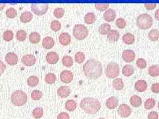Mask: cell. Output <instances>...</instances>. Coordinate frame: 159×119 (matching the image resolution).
<instances>
[{
	"label": "cell",
	"mask_w": 159,
	"mask_h": 119,
	"mask_svg": "<svg viewBox=\"0 0 159 119\" xmlns=\"http://www.w3.org/2000/svg\"><path fill=\"white\" fill-rule=\"evenodd\" d=\"M83 72L86 77L95 80L102 76L103 72L102 65L98 60L91 58L84 64Z\"/></svg>",
	"instance_id": "6da1fadb"
},
{
	"label": "cell",
	"mask_w": 159,
	"mask_h": 119,
	"mask_svg": "<svg viewBox=\"0 0 159 119\" xmlns=\"http://www.w3.org/2000/svg\"><path fill=\"white\" fill-rule=\"evenodd\" d=\"M80 107L87 114L94 115L101 108V103L98 99L93 97H85L80 102Z\"/></svg>",
	"instance_id": "7a4b0ae2"
},
{
	"label": "cell",
	"mask_w": 159,
	"mask_h": 119,
	"mask_svg": "<svg viewBox=\"0 0 159 119\" xmlns=\"http://www.w3.org/2000/svg\"><path fill=\"white\" fill-rule=\"evenodd\" d=\"M152 18L147 13L141 14L137 18V25L141 29H148L152 25Z\"/></svg>",
	"instance_id": "3957f363"
},
{
	"label": "cell",
	"mask_w": 159,
	"mask_h": 119,
	"mask_svg": "<svg viewBox=\"0 0 159 119\" xmlns=\"http://www.w3.org/2000/svg\"><path fill=\"white\" fill-rule=\"evenodd\" d=\"M11 101L16 106L24 105L27 101V94L21 90L14 91L11 97Z\"/></svg>",
	"instance_id": "277c9868"
},
{
	"label": "cell",
	"mask_w": 159,
	"mask_h": 119,
	"mask_svg": "<svg viewBox=\"0 0 159 119\" xmlns=\"http://www.w3.org/2000/svg\"><path fill=\"white\" fill-rule=\"evenodd\" d=\"M73 35L78 40L85 39L88 35V30L84 24H76L73 29Z\"/></svg>",
	"instance_id": "5b68a950"
},
{
	"label": "cell",
	"mask_w": 159,
	"mask_h": 119,
	"mask_svg": "<svg viewBox=\"0 0 159 119\" xmlns=\"http://www.w3.org/2000/svg\"><path fill=\"white\" fill-rule=\"evenodd\" d=\"M105 72L108 78H116L119 74V66L116 62L109 63L106 68Z\"/></svg>",
	"instance_id": "8992f818"
},
{
	"label": "cell",
	"mask_w": 159,
	"mask_h": 119,
	"mask_svg": "<svg viewBox=\"0 0 159 119\" xmlns=\"http://www.w3.org/2000/svg\"><path fill=\"white\" fill-rule=\"evenodd\" d=\"M48 9V5H36L34 4L31 6L32 11L39 16L43 15L45 14Z\"/></svg>",
	"instance_id": "52a82bcc"
},
{
	"label": "cell",
	"mask_w": 159,
	"mask_h": 119,
	"mask_svg": "<svg viewBox=\"0 0 159 119\" xmlns=\"http://www.w3.org/2000/svg\"><path fill=\"white\" fill-rule=\"evenodd\" d=\"M131 108L129 105L126 104H122L120 105L118 108L117 112L119 115L124 118H127L131 115Z\"/></svg>",
	"instance_id": "ba28073f"
},
{
	"label": "cell",
	"mask_w": 159,
	"mask_h": 119,
	"mask_svg": "<svg viewBox=\"0 0 159 119\" xmlns=\"http://www.w3.org/2000/svg\"><path fill=\"white\" fill-rule=\"evenodd\" d=\"M122 58L126 62H131L135 58V53L132 50H125L122 53Z\"/></svg>",
	"instance_id": "9c48e42d"
},
{
	"label": "cell",
	"mask_w": 159,
	"mask_h": 119,
	"mask_svg": "<svg viewBox=\"0 0 159 119\" xmlns=\"http://www.w3.org/2000/svg\"><path fill=\"white\" fill-rule=\"evenodd\" d=\"M36 58L32 54H26L23 56L21 61L24 65L27 66H31L36 63Z\"/></svg>",
	"instance_id": "30bf717a"
},
{
	"label": "cell",
	"mask_w": 159,
	"mask_h": 119,
	"mask_svg": "<svg viewBox=\"0 0 159 119\" xmlns=\"http://www.w3.org/2000/svg\"><path fill=\"white\" fill-rule=\"evenodd\" d=\"M74 78L73 73L68 70H64L61 73V79L64 83H70Z\"/></svg>",
	"instance_id": "8fae6325"
},
{
	"label": "cell",
	"mask_w": 159,
	"mask_h": 119,
	"mask_svg": "<svg viewBox=\"0 0 159 119\" xmlns=\"http://www.w3.org/2000/svg\"><path fill=\"white\" fill-rule=\"evenodd\" d=\"M6 61L11 66L16 65L18 62V57L16 55V54L13 52H9L6 56Z\"/></svg>",
	"instance_id": "7c38bea8"
},
{
	"label": "cell",
	"mask_w": 159,
	"mask_h": 119,
	"mask_svg": "<svg viewBox=\"0 0 159 119\" xmlns=\"http://www.w3.org/2000/svg\"><path fill=\"white\" fill-rule=\"evenodd\" d=\"M46 60L50 64H55L59 60L58 54L55 52H50L47 54Z\"/></svg>",
	"instance_id": "4fadbf2b"
},
{
	"label": "cell",
	"mask_w": 159,
	"mask_h": 119,
	"mask_svg": "<svg viewBox=\"0 0 159 119\" xmlns=\"http://www.w3.org/2000/svg\"><path fill=\"white\" fill-rule=\"evenodd\" d=\"M106 105L107 108H108L109 109H111L112 110V109L116 108L118 106L119 100L116 97H113V96L110 97L107 99Z\"/></svg>",
	"instance_id": "5bb4252c"
},
{
	"label": "cell",
	"mask_w": 159,
	"mask_h": 119,
	"mask_svg": "<svg viewBox=\"0 0 159 119\" xmlns=\"http://www.w3.org/2000/svg\"><path fill=\"white\" fill-rule=\"evenodd\" d=\"M59 42L62 45L66 46L71 42V37L67 33H62L59 36Z\"/></svg>",
	"instance_id": "9a60e30c"
},
{
	"label": "cell",
	"mask_w": 159,
	"mask_h": 119,
	"mask_svg": "<svg viewBox=\"0 0 159 119\" xmlns=\"http://www.w3.org/2000/svg\"><path fill=\"white\" fill-rule=\"evenodd\" d=\"M116 17V13L113 9H109L103 14V18L107 22H111L115 20Z\"/></svg>",
	"instance_id": "2e32d148"
},
{
	"label": "cell",
	"mask_w": 159,
	"mask_h": 119,
	"mask_svg": "<svg viewBox=\"0 0 159 119\" xmlns=\"http://www.w3.org/2000/svg\"><path fill=\"white\" fill-rule=\"evenodd\" d=\"M57 94L59 97L62 98H66L68 97L70 94V89L66 86H61L58 89Z\"/></svg>",
	"instance_id": "e0dca14e"
},
{
	"label": "cell",
	"mask_w": 159,
	"mask_h": 119,
	"mask_svg": "<svg viewBox=\"0 0 159 119\" xmlns=\"http://www.w3.org/2000/svg\"><path fill=\"white\" fill-rule=\"evenodd\" d=\"M119 37H120V34L116 30H111L107 34V38L111 42H117L119 38Z\"/></svg>",
	"instance_id": "ac0fdd59"
},
{
	"label": "cell",
	"mask_w": 159,
	"mask_h": 119,
	"mask_svg": "<svg viewBox=\"0 0 159 119\" xmlns=\"http://www.w3.org/2000/svg\"><path fill=\"white\" fill-rule=\"evenodd\" d=\"M135 88L139 92H143L147 90V83L145 80H138L135 84Z\"/></svg>",
	"instance_id": "d6986e66"
},
{
	"label": "cell",
	"mask_w": 159,
	"mask_h": 119,
	"mask_svg": "<svg viewBox=\"0 0 159 119\" xmlns=\"http://www.w3.org/2000/svg\"><path fill=\"white\" fill-rule=\"evenodd\" d=\"M54 39L51 37H47L43 39L42 45L46 49H51L54 46Z\"/></svg>",
	"instance_id": "ffe728a7"
},
{
	"label": "cell",
	"mask_w": 159,
	"mask_h": 119,
	"mask_svg": "<svg viewBox=\"0 0 159 119\" xmlns=\"http://www.w3.org/2000/svg\"><path fill=\"white\" fill-rule=\"evenodd\" d=\"M33 14L29 11H25L21 13L20 16V20L22 23H27L30 22L33 19Z\"/></svg>",
	"instance_id": "44dd1931"
},
{
	"label": "cell",
	"mask_w": 159,
	"mask_h": 119,
	"mask_svg": "<svg viewBox=\"0 0 159 119\" xmlns=\"http://www.w3.org/2000/svg\"><path fill=\"white\" fill-rule=\"evenodd\" d=\"M122 39L124 43L127 44H132L135 42V37H134L133 34L130 33H127L124 34Z\"/></svg>",
	"instance_id": "7402d4cb"
},
{
	"label": "cell",
	"mask_w": 159,
	"mask_h": 119,
	"mask_svg": "<svg viewBox=\"0 0 159 119\" xmlns=\"http://www.w3.org/2000/svg\"><path fill=\"white\" fill-rule=\"evenodd\" d=\"M130 103L134 107H139L142 105V99L138 95H133L130 99Z\"/></svg>",
	"instance_id": "603a6c76"
},
{
	"label": "cell",
	"mask_w": 159,
	"mask_h": 119,
	"mask_svg": "<svg viewBox=\"0 0 159 119\" xmlns=\"http://www.w3.org/2000/svg\"><path fill=\"white\" fill-rule=\"evenodd\" d=\"M112 86L113 88L116 89V90L120 91L122 90L124 87V83L121 78H116L113 80L112 83Z\"/></svg>",
	"instance_id": "cb8c5ba5"
},
{
	"label": "cell",
	"mask_w": 159,
	"mask_h": 119,
	"mask_svg": "<svg viewBox=\"0 0 159 119\" xmlns=\"http://www.w3.org/2000/svg\"><path fill=\"white\" fill-rule=\"evenodd\" d=\"M122 73L124 76L127 77L132 76L134 73L133 66L130 65V64L125 65L122 69Z\"/></svg>",
	"instance_id": "d4e9b609"
},
{
	"label": "cell",
	"mask_w": 159,
	"mask_h": 119,
	"mask_svg": "<svg viewBox=\"0 0 159 119\" xmlns=\"http://www.w3.org/2000/svg\"><path fill=\"white\" fill-rule=\"evenodd\" d=\"M98 31L99 34H102V35H105V34H108L109 32L111 31L110 24H109L107 23H103L99 26Z\"/></svg>",
	"instance_id": "484cf974"
},
{
	"label": "cell",
	"mask_w": 159,
	"mask_h": 119,
	"mask_svg": "<svg viewBox=\"0 0 159 119\" xmlns=\"http://www.w3.org/2000/svg\"><path fill=\"white\" fill-rule=\"evenodd\" d=\"M96 21V15L93 13H88L84 17V22L86 24H93Z\"/></svg>",
	"instance_id": "4316f807"
},
{
	"label": "cell",
	"mask_w": 159,
	"mask_h": 119,
	"mask_svg": "<svg viewBox=\"0 0 159 119\" xmlns=\"http://www.w3.org/2000/svg\"><path fill=\"white\" fill-rule=\"evenodd\" d=\"M29 41L33 44H37L41 41V35L37 32H33L30 34Z\"/></svg>",
	"instance_id": "83f0119b"
},
{
	"label": "cell",
	"mask_w": 159,
	"mask_h": 119,
	"mask_svg": "<svg viewBox=\"0 0 159 119\" xmlns=\"http://www.w3.org/2000/svg\"><path fill=\"white\" fill-rule=\"evenodd\" d=\"M77 104L76 102L74 100H68L65 103V108L68 111H74L76 108Z\"/></svg>",
	"instance_id": "f1b7e54d"
},
{
	"label": "cell",
	"mask_w": 159,
	"mask_h": 119,
	"mask_svg": "<svg viewBox=\"0 0 159 119\" xmlns=\"http://www.w3.org/2000/svg\"><path fill=\"white\" fill-rule=\"evenodd\" d=\"M148 38L151 41H157L159 38V31L157 29H152L151 31L148 33Z\"/></svg>",
	"instance_id": "f546056e"
},
{
	"label": "cell",
	"mask_w": 159,
	"mask_h": 119,
	"mask_svg": "<svg viewBox=\"0 0 159 119\" xmlns=\"http://www.w3.org/2000/svg\"><path fill=\"white\" fill-rule=\"evenodd\" d=\"M148 73L152 77H157L159 76V66L153 65L148 68Z\"/></svg>",
	"instance_id": "4dcf8cb0"
},
{
	"label": "cell",
	"mask_w": 159,
	"mask_h": 119,
	"mask_svg": "<svg viewBox=\"0 0 159 119\" xmlns=\"http://www.w3.org/2000/svg\"><path fill=\"white\" fill-rule=\"evenodd\" d=\"M39 83V79L36 76H30L27 79V84L32 87H36Z\"/></svg>",
	"instance_id": "1f68e13d"
},
{
	"label": "cell",
	"mask_w": 159,
	"mask_h": 119,
	"mask_svg": "<svg viewBox=\"0 0 159 119\" xmlns=\"http://www.w3.org/2000/svg\"><path fill=\"white\" fill-rule=\"evenodd\" d=\"M62 64L66 67H71L73 65V59L71 56H64L62 59Z\"/></svg>",
	"instance_id": "d6a6232c"
},
{
	"label": "cell",
	"mask_w": 159,
	"mask_h": 119,
	"mask_svg": "<svg viewBox=\"0 0 159 119\" xmlns=\"http://www.w3.org/2000/svg\"><path fill=\"white\" fill-rule=\"evenodd\" d=\"M33 116L34 118H41L43 115V109L41 107H37L33 111Z\"/></svg>",
	"instance_id": "836d02e7"
},
{
	"label": "cell",
	"mask_w": 159,
	"mask_h": 119,
	"mask_svg": "<svg viewBox=\"0 0 159 119\" xmlns=\"http://www.w3.org/2000/svg\"><path fill=\"white\" fill-rule=\"evenodd\" d=\"M44 80H45L46 83L48 84H52L56 82L57 77L55 74L52 73H48V74H47L45 77H44Z\"/></svg>",
	"instance_id": "e575fe53"
},
{
	"label": "cell",
	"mask_w": 159,
	"mask_h": 119,
	"mask_svg": "<svg viewBox=\"0 0 159 119\" xmlns=\"http://www.w3.org/2000/svg\"><path fill=\"white\" fill-rule=\"evenodd\" d=\"M16 38L19 41H24L27 38V33L24 30H19L16 33Z\"/></svg>",
	"instance_id": "d590c367"
},
{
	"label": "cell",
	"mask_w": 159,
	"mask_h": 119,
	"mask_svg": "<svg viewBox=\"0 0 159 119\" xmlns=\"http://www.w3.org/2000/svg\"><path fill=\"white\" fill-rule=\"evenodd\" d=\"M13 33L12 31H10V30H7V31H6L3 33V40L6 41H11V40L13 38Z\"/></svg>",
	"instance_id": "8d00e7d4"
},
{
	"label": "cell",
	"mask_w": 159,
	"mask_h": 119,
	"mask_svg": "<svg viewBox=\"0 0 159 119\" xmlns=\"http://www.w3.org/2000/svg\"><path fill=\"white\" fill-rule=\"evenodd\" d=\"M6 14L7 17L10 19H13L16 17H17V12L16 9H14L13 7H10L8 9H7Z\"/></svg>",
	"instance_id": "74e56055"
},
{
	"label": "cell",
	"mask_w": 159,
	"mask_h": 119,
	"mask_svg": "<svg viewBox=\"0 0 159 119\" xmlns=\"http://www.w3.org/2000/svg\"><path fill=\"white\" fill-rule=\"evenodd\" d=\"M155 104H156V101L155 99L152 98H150L147 99V100H146L144 106H145V108L146 109H151L155 106Z\"/></svg>",
	"instance_id": "f35d334b"
},
{
	"label": "cell",
	"mask_w": 159,
	"mask_h": 119,
	"mask_svg": "<svg viewBox=\"0 0 159 119\" xmlns=\"http://www.w3.org/2000/svg\"><path fill=\"white\" fill-rule=\"evenodd\" d=\"M85 54L82 52H78L75 54V61L78 64H82L85 60Z\"/></svg>",
	"instance_id": "ab89813d"
},
{
	"label": "cell",
	"mask_w": 159,
	"mask_h": 119,
	"mask_svg": "<svg viewBox=\"0 0 159 119\" xmlns=\"http://www.w3.org/2000/svg\"><path fill=\"white\" fill-rule=\"evenodd\" d=\"M51 29L54 31H58L61 29V24L57 20H54L51 24Z\"/></svg>",
	"instance_id": "60d3db41"
},
{
	"label": "cell",
	"mask_w": 159,
	"mask_h": 119,
	"mask_svg": "<svg viewBox=\"0 0 159 119\" xmlns=\"http://www.w3.org/2000/svg\"><path fill=\"white\" fill-rule=\"evenodd\" d=\"M64 10L62 8L58 7L54 9V15L56 18L61 19L64 16Z\"/></svg>",
	"instance_id": "b9f144b4"
},
{
	"label": "cell",
	"mask_w": 159,
	"mask_h": 119,
	"mask_svg": "<svg viewBox=\"0 0 159 119\" xmlns=\"http://www.w3.org/2000/svg\"><path fill=\"white\" fill-rule=\"evenodd\" d=\"M43 93L39 90H33L31 93V98L33 100H39L43 97Z\"/></svg>",
	"instance_id": "7bdbcfd3"
},
{
	"label": "cell",
	"mask_w": 159,
	"mask_h": 119,
	"mask_svg": "<svg viewBox=\"0 0 159 119\" xmlns=\"http://www.w3.org/2000/svg\"><path fill=\"white\" fill-rule=\"evenodd\" d=\"M136 64L138 66V68H141V69H144V68H145L147 66V62L145 59L139 58V59H137V60L136 62Z\"/></svg>",
	"instance_id": "ee69618b"
},
{
	"label": "cell",
	"mask_w": 159,
	"mask_h": 119,
	"mask_svg": "<svg viewBox=\"0 0 159 119\" xmlns=\"http://www.w3.org/2000/svg\"><path fill=\"white\" fill-rule=\"evenodd\" d=\"M116 25L119 29H124L126 27V21L122 18H119L116 20Z\"/></svg>",
	"instance_id": "f6af8a7d"
},
{
	"label": "cell",
	"mask_w": 159,
	"mask_h": 119,
	"mask_svg": "<svg viewBox=\"0 0 159 119\" xmlns=\"http://www.w3.org/2000/svg\"><path fill=\"white\" fill-rule=\"evenodd\" d=\"M109 6V4H96L95 6V7L99 10V11H103L106 10Z\"/></svg>",
	"instance_id": "bcb514c9"
},
{
	"label": "cell",
	"mask_w": 159,
	"mask_h": 119,
	"mask_svg": "<svg viewBox=\"0 0 159 119\" xmlns=\"http://www.w3.org/2000/svg\"><path fill=\"white\" fill-rule=\"evenodd\" d=\"M151 91L155 93H159V83H155L151 86Z\"/></svg>",
	"instance_id": "7dc6e473"
},
{
	"label": "cell",
	"mask_w": 159,
	"mask_h": 119,
	"mask_svg": "<svg viewBox=\"0 0 159 119\" xmlns=\"http://www.w3.org/2000/svg\"><path fill=\"white\" fill-rule=\"evenodd\" d=\"M57 119H70V116L67 112H62L58 115Z\"/></svg>",
	"instance_id": "c3c4849f"
},
{
	"label": "cell",
	"mask_w": 159,
	"mask_h": 119,
	"mask_svg": "<svg viewBox=\"0 0 159 119\" xmlns=\"http://www.w3.org/2000/svg\"><path fill=\"white\" fill-rule=\"evenodd\" d=\"M158 115L156 111H151L148 115V119H158Z\"/></svg>",
	"instance_id": "681fc988"
},
{
	"label": "cell",
	"mask_w": 159,
	"mask_h": 119,
	"mask_svg": "<svg viewBox=\"0 0 159 119\" xmlns=\"http://www.w3.org/2000/svg\"><path fill=\"white\" fill-rule=\"evenodd\" d=\"M6 66L5 65V64L2 61L0 60V76L2 75L4 71L6 70Z\"/></svg>",
	"instance_id": "f907efd6"
},
{
	"label": "cell",
	"mask_w": 159,
	"mask_h": 119,
	"mask_svg": "<svg viewBox=\"0 0 159 119\" xmlns=\"http://www.w3.org/2000/svg\"><path fill=\"white\" fill-rule=\"evenodd\" d=\"M145 7L148 10H152L157 7V5L156 4H145Z\"/></svg>",
	"instance_id": "816d5d0a"
},
{
	"label": "cell",
	"mask_w": 159,
	"mask_h": 119,
	"mask_svg": "<svg viewBox=\"0 0 159 119\" xmlns=\"http://www.w3.org/2000/svg\"><path fill=\"white\" fill-rule=\"evenodd\" d=\"M155 17L156 19H157L158 21H159V9H157V11L155 13Z\"/></svg>",
	"instance_id": "f5cc1de1"
},
{
	"label": "cell",
	"mask_w": 159,
	"mask_h": 119,
	"mask_svg": "<svg viewBox=\"0 0 159 119\" xmlns=\"http://www.w3.org/2000/svg\"><path fill=\"white\" fill-rule=\"evenodd\" d=\"M5 7H6V5H1V4H0V10H2Z\"/></svg>",
	"instance_id": "db71d44e"
},
{
	"label": "cell",
	"mask_w": 159,
	"mask_h": 119,
	"mask_svg": "<svg viewBox=\"0 0 159 119\" xmlns=\"http://www.w3.org/2000/svg\"><path fill=\"white\" fill-rule=\"evenodd\" d=\"M98 119H106V118H99Z\"/></svg>",
	"instance_id": "11a10c76"
},
{
	"label": "cell",
	"mask_w": 159,
	"mask_h": 119,
	"mask_svg": "<svg viewBox=\"0 0 159 119\" xmlns=\"http://www.w3.org/2000/svg\"><path fill=\"white\" fill-rule=\"evenodd\" d=\"M158 108H159V102H158Z\"/></svg>",
	"instance_id": "9f6ffc18"
}]
</instances>
